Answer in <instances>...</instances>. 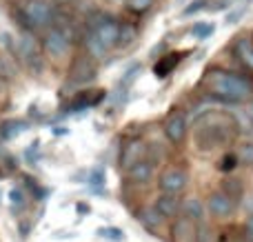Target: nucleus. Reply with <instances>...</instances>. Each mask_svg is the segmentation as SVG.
<instances>
[{
    "mask_svg": "<svg viewBox=\"0 0 253 242\" xmlns=\"http://www.w3.org/2000/svg\"><path fill=\"white\" fill-rule=\"evenodd\" d=\"M200 89L207 96L222 102H242L253 93L251 82L245 76L222 69H209L200 80Z\"/></svg>",
    "mask_w": 253,
    "mask_h": 242,
    "instance_id": "obj_1",
    "label": "nucleus"
},
{
    "mask_svg": "<svg viewBox=\"0 0 253 242\" xmlns=\"http://www.w3.org/2000/svg\"><path fill=\"white\" fill-rule=\"evenodd\" d=\"M20 20L27 29H44L56 20L51 0H25L20 4Z\"/></svg>",
    "mask_w": 253,
    "mask_h": 242,
    "instance_id": "obj_2",
    "label": "nucleus"
},
{
    "mask_svg": "<svg viewBox=\"0 0 253 242\" xmlns=\"http://www.w3.org/2000/svg\"><path fill=\"white\" fill-rule=\"evenodd\" d=\"M118 31H120V22L111 16H105V13H98L91 22V29L89 34L102 44V47L109 51L118 44Z\"/></svg>",
    "mask_w": 253,
    "mask_h": 242,
    "instance_id": "obj_3",
    "label": "nucleus"
},
{
    "mask_svg": "<svg viewBox=\"0 0 253 242\" xmlns=\"http://www.w3.org/2000/svg\"><path fill=\"white\" fill-rule=\"evenodd\" d=\"M71 47V34L65 29V27H53L42 40V49L47 56L51 58H62L67 56Z\"/></svg>",
    "mask_w": 253,
    "mask_h": 242,
    "instance_id": "obj_4",
    "label": "nucleus"
},
{
    "mask_svg": "<svg viewBox=\"0 0 253 242\" xmlns=\"http://www.w3.org/2000/svg\"><path fill=\"white\" fill-rule=\"evenodd\" d=\"M207 211H209L213 218H218V220H224V218L233 216V211H236V202H233L222 189L211 191L209 198H207Z\"/></svg>",
    "mask_w": 253,
    "mask_h": 242,
    "instance_id": "obj_5",
    "label": "nucleus"
},
{
    "mask_svg": "<svg viewBox=\"0 0 253 242\" xmlns=\"http://www.w3.org/2000/svg\"><path fill=\"white\" fill-rule=\"evenodd\" d=\"M187 182H189V176L182 169H167V171H162L160 178H158L160 194H171V196H178L180 191H184Z\"/></svg>",
    "mask_w": 253,
    "mask_h": 242,
    "instance_id": "obj_6",
    "label": "nucleus"
},
{
    "mask_svg": "<svg viewBox=\"0 0 253 242\" xmlns=\"http://www.w3.org/2000/svg\"><path fill=\"white\" fill-rule=\"evenodd\" d=\"M198 229L200 225L187 220V218H175L169 227V242H198Z\"/></svg>",
    "mask_w": 253,
    "mask_h": 242,
    "instance_id": "obj_7",
    "label": "nucleus"
},
{
    "mask_svg": "<svg viewBox=\"0 0 253 242\" xmlns=\"http://www.w3.org/2000/svg\"><path fill=\"white\" fill-rule=\"evenodd\" d=\"M13 51H16V56L20 58L22 62L34 65V60L38 58V44H36V38L29 34V31H25L22 36L16 38V42H13Z\"/></svg>",
    "mask_w": 253,
    "mask_h": 242,
    "instance_id": "obj_8",
    "label": "nucleus"
},
{
    "mask_svg": "<svg viewBox=\"0 0 253 242\" xmlns=\"http://www.w3.org/2000/svg\"><path fill=\"white\" fill-rule=\"evenodd\" d=\"M187 129H189V122L182 114H171L165 122V136L169 138L173 145H180V142L187 138Z\"/></svg>",
    "mask_w": 253,
    "mask_h": 242,
    "instance_id": "obj_9",
    "label": "nucleus"
},
{
    "mask_svg": "<svg viewBox=\"0 0 253 242\" xmlns=\"http://www.w3.org/2000/svg\"><path fill=\"white\" fill-rule=\"evenodd\" d=\"M144 154H147V147H144L140 140L126 142V145L123 147V151H120V167H123V169H131L133 164L142 162Z\"/></svg>",
    "mask_w": 253,
    "mask_h": 242,
    "instance_id": "obj_10",
    "label": "nucleus"
},
{
    "mask_svg": "<svg viewBox=\"0 0 253 242\" xmlns=\"http://www.w3.org/2000/svg\"><path fill=\"white\" fill-rule=\"evenodd\" d=\"M180 207H182V200L178 196H171V194H160L153 204V209L158 211V216L165 220V218H175L180 216Z\"/></svg>",
    "mask_w": 253,
    "mask_h": 242,
    "instance_id": "obj_11",
    "label": "nucleus"
},
{
    "mask_svg": "<svg viewBox=\"0 0 253 242\" xmlns=\"http://www.w3.org/2000/svg\"><path fill=\"white\" fill-rule=\"evenodd\" d=\"M71 80L78 84H84L89 82V80L96 78V67H93L91 58H78V60L74 62V67H71Z\"/></svg>",
    "mask_w": 253,
    "mask_h": 242,
    "instance_id": "obj_12",
    "label": "nucleus"
},
{
    "mask_svg": "<svg viewBox=\"0 0 253 242\" xmlns=\"http://www.w3.org/2000/svg\"><path fill=\"white\" fill-rule=\"evenodd\" d=\"M180 218H187V220L196 222V225H202L205 220V207L198 198H187L182 200V207H180Z\"/></svg>",
    "mask_w": 253,
    "mask_h": 242,
    "instance_id": "obj_13",
    "label": "nucleus"
},
{
    "mask_svg": "<svg viewBox=\"0 0 253 242\" xmlns=\"http://www.w3.org/2000/svg\"><path fill=\"white\" fill-rule=\"evenodd\" d=\"M126 176H129V180L135 182V185H147L153 178V164L149 162V160H142V162L133 164L131 169H126Z\"/></svg>",
    "mask_w": 253,
    "mask_h": 242,
    "instance_id": "obj_14",
    "label": "nucleus"
},
{
    "mask_svg": "<svg viewBox=\"0 0 253 242\" xmlns=\"http://www.w3.org/2000/svg\"><path fill=\"white\" fill-rule=\"evenodd\" d=\"M233 51H236V58L247 67V69L253 71V42L251 38H238L236 44H233Z\"/></svg>",
    "mask_w": 253,
    "mask_h": 242,
    "instance_id": "obj_15",
    "label": "nucleus"
},
{
    "mask_svg": "<svg viewBox=\"0 0 253 242\" xmlns=\"http://www.w3.org/2000/svg\"><path fill=\"white\" fill-rule=\"evenodd\" d=\"M138 220L142 222L144 227H147V229H158V227L162 225V218L158 216V211L156 209H142V211L138 213Z\"/></svg>",
    "mask_w": 253,
    "mask_h": 242,
    "instance_id": "obj_16",
    "label": "nucleus"
},
{
    "mask_svg": "<svg viewBox=\"0 0 253 242\" xmlns=\"http://www.w3.org/2000/svg\"><path fill=\"white\" fill-rule=\"evenodd\" d=\"M180 62V53H171V56H165L160 62L156 65V76H160V78H165L167 74H171L173 71V67Z\"/></svg>",
    "mask_w": 253,
    "mask_h": 242,
    "instance_id": "obj_17",
    "label": "nucleus"
},
{
    "mask_svg": "<svg viewBox=\"0 0 253 242\" xmlns=\"http://www.w3.org/2000/svg\"><path fill=\"white\" fill-rule=\"evenodd\" d=\"M222 191L229 196V198L233 200V202H238V200L242 198V180L238 178V180H233V178H229V180H224V185H222Z\"/></svg>",
    "mask_w": 253,
    "mask_h": 242,
    "instance_id": "obj_18",
    "label": "nucleus"
},
{
    "mask_svg": "<svg viewBox=\"0 0 253 242\" xmlns=\"http://www.w3.org/2000/svg\"><path fill=\"white\" fill-rule=\"evenodd\" d=\"M238 162L245 164V167H253V142H242L236 151Z\"/></svg>",
    "mask_w": 253,
    "mask_h": 242,
    "instance_id": "obj_19",
    "label": "nucleus"
},
{
    "mask_svg": "<svg viewBox=\"0 0 253 242\" xmlns=\"http://www.w3.org/2000/svg\"><path fill=\"white\" fill-rule=\"evenodd\" d=\"M135 38V29L129 25V22H120V31H118V44L116 47H126L131 44Z\"/></svg>",
    "mask_w": 253,
    "mask_h": 242,
    "instance_id": "obj_20",
    "label": "nucleus"
},
{
    "mask_svg": "<svg viewBox=\"0 0 253 242\" xmlns=\"http://www.w3.org/2000/svg\"><path fill=\"white\" fill-rule=\"evenodd\" d=\"M98 236L105 240H114V242L125 240V231L118 229V227H100V229H98Z\"/></svg>",
    "mask_w": 253,
    "mask_h": 242,
    "instance_id": "obj_21",
    "label": "nucleus"
},
{
    "mask_svg": "<svg viewBox=\"0 0 253 242\" xmlns=\"http://www.w3.org/2000/svg\"><path fill=\"white\" fill-rule=\"evenodd\" d=\"M125 4L131 13H147L153 7V0H125Z\"/></svg>",
    "mask_w": 253,
    "mask_h": 242,
    "instance_id": "obj_22",
    "label": "nucleus"
},
{
    "mask_svg": "<svg viewBox=\"0 0 253 242\" xmlns=\"http://www.w3.org/2000/svg\"><path fill=\"white\" fill-rule=\"evenodd\" d=\"M191 34L196 36V38L205 40V38H209V36L213 34V25H211V22H198V25H193Z\"/></svg>",
    "mask_w": 253,
    "mask_h": 242,
    "instance_id": "obj_23",
    "label": "nucleus"
},
{
    "mask_svg": "<svg viewBox=\"0 0 253 242\" xmlns=\"http://www.w3.org/2000/svg\"><path fill=\"white\" fill-rule=\"evenodd\" d=\"M9 198H11V204H13V209H25L27 207V196L22 194V189H13L11 194H9Z\"/></svg>",
    "mask_w": 253,
    "mask_h": 242,
    "instance_id": "obj_24",
    "label": "nucleus"
},
{
    "mask_svg": "<svg viewBox=\"0 0 253 242\" xmlns=\"http://www.w3.org/2000/svg\"><path fill=\"white\" fill-rule=\"evenodd\" d=\"M238 167V156L236 154H224V158L220 160V171H233Z\"/></svg>",
    "mask_w": 253,
    "mask_h": 242,
    "instance_id": "obj_25",
    "label": "nucleus"
},
{
    "mask_svg": "<svg viewBox=\"0 0 253 242\" xmlns=\"http://www.w3.org/2000/svg\"><path fill=\"white\" fill-rule=\"evenodd\" d=\"M207 4H209V0H193L189 7H184L182 16H193V13H198L200 9H207Z\"/></svg>",
    "mask_w": 253,
    "mask_h": 242,
    "instance_id": "obj_26",
    "label": "nucleus"
},
{
    "mask_svg": "<svg viewBox=\"0 0 253 242\" xmlns=\"http://www.w3.org/2000/svg\"><path fill=\"white\" fill-rule=\"evenodd\" d=\"M89 185H91L96 191H100V187L105 185V171H102V169H96V171L91 173V178H89Z\"/></svg>",
    "mask_w": 253,
    "mask_h": 242,
    "instance_id": "obj_27",
    "label": "nucleus"
},
{
    "mask_svg": "<svg viewBox=\"0 0 253 242\" xmlns=\"http://www.w3.org/2000/svg\"><path fill=\"white\" fill-rule=\"evenodd\" d=\"M242 234H245V240H253V216L247 218L245 227H242Z\"/></svg>",
    "mask_w": 253,
    "mask_h": 242,
    "instance_id": "obj_28",
    "label": "nucleus"
},
{
    "mask_svg": "<svg viewBox=\"0 0 253 242\" xmlns=\"http://www.w3.org/2000/svg\"><path fill=\"white\" fill-rule=\"evenodd\" d=\"M245 207H247V211H249V216H253V194L249 196V198H247Z\"/></svg>",
    "mask_w": 253,
    "mask_h": 242,
    "instance_id": "obj_29",
    "label": "nucleus"
},
{
    "mask_svg": "<svg viewBox=\"0 0 253 242\" xmlns=\"http://www.w3.org/2000/svg\"><path fill=\"white\" fill-rule=\"evenodd\" d=\"M4 91H7V80L0 76V93H4Z\"/></svg>",
    "mask_w": 253,
    "mask_h": 242,
    "instance_id": "obj_30",
    "label": "nucleus"
},
{
    "mask_svg": "<svg viewBox=\"0 0 253 242\" xmlns=\"http://www.w3.org/2000/svg\"><path fill=\"white\" fill-rule=\"evenodd\" d=\"M247 116H249V120H251V124H253V102L247 107Z\"/></svg>",
    "mask_w": 253,
    "mask_h": 242,
    "instance_id": "obj_31",
    "label": "nucleus"
},
{
    "mask_svg": "<svg viewBox=\"0 0 253 242\" xmlns=\"http://www.w3.org/2000/svg\"><path fill=\"white\" fill-rule=\"evenodd\" d=\"M242 242H253V240H242Z\"/></svg>",
    "mask_w": 253,
    "mask_h": 242,
    "instance_id": "obj_32",
    "label": "nucleus"
}]
</instances>
